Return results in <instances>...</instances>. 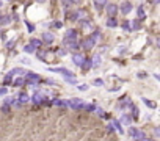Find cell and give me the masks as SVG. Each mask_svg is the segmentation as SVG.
Listing matches in <instances>:
<instances>
[{
    "mask_svg": "<svg viewBox=\"0 0 160 141\" xmlns=\"http://www.w3.org/2000/svg\"><path fill=\"white\" fill-rule=\"evenodd\" d=\"M143 102H145L149 108H155V107H157V103H155L154 100H149V99H146V97H143Z\"/></svg>",
    "mask_w": 160,
    "mask_h": 141,
    "instance_id": "ffe728a7",
    "label": "cell"
},
{
    "mask_svg": "<svg viewBox=\"0 0 160 141\" xmlns=\"http://www.w3.org/2000/svg\"><path fill=\"white\" fill-rule=\"evenodd\" d=\"M91 38L94 39V41H96V39H99V38H101V32H99V30H97V32H94V33H93V36H91Z\"/></svg>",
    "mask_w": 160,
    "mask_h": 141,
    "instance_id": "f546056e",
    "label": "cell"
},
{
    "mask_svg": "<svg viewBox=\"0 0 160 141\" xmlns=\"http://www.w3.org/2000/svg\"><path fill=\"white\" fill-rule=\"evenodd\" d=\"M28 100H30V97H28V94H27V93H21V94H19V102H21V103H27Z\"/></svg>",
    "mask_w": 160,
    "mask_h": 141,
    "instance_id": "2e32d148",
    "label": "cell"
},
{
    "mask_svg": "<svg viewBox=\"0 0 160 141\" xmlns=\"http://www.w3.org/2000/svg\"><path fill=\"white\" fill-rule=\"evenodd\" d=\"M49 70H52V72H58V74H63V75H72V72L69 69H66V68H52V69H49Z\"/></svg>",
    "mask_w": 160,
    "mask_h": 141,
    "instance_id": "ba28073f",
    "label": "cell"
},
{
    "mask_svg": "<svg viewBox=\"0 0 160 141\" xmlns=\"http://www.w3.org/2000/svg\"><path fill=\"white\" fill-rule=\"evenodd\" d=\"M24 52L32 53V52H35V49H33V46H32V44H28V46H25V47H24Z\"/></svg>",
    "mask_w": 160,
    "mask_h": 141,
    "instance_id": "d4e9b609",
    "label": "cell"
},
{
    "mask_svg": "<svg viewBox=\"0 0 160 141\" xmlns=\"http://www.w3.org/2000/svg\"><path fill=\"white\" fill-rule=\"evenodd\" d=\"M129 135H130L132 138H136V140H148V135H146L145 132H141V130H138V129H133V127L129 129Z\"/></svg>",
    "mask_w": 160,
    "mask_h": 141,
    "instance_id": "7a4b0ae2",
    "label": "cell"
},
{
    "mask_svg": "<svg viewBox=\"0 0 160 141\" xmlns=\"http://www.w3.org/2000/svg\"><path fill=\"white\" fill-rule=\"evenodd\" d=\"M79 89H80V91H86V89H88V86H86V85H82V86H79Z\"/></svg>",
    "mask_w": 160,
    "mask_h": 141,
    "instance_id": "d590c367",
    "label": "cell"
},
{
    "mask_svg": "<svg viewBox=\"0 0 160 141\" xmlns=\"http://www.w3.org/2000/svg\"><path fill=\"white\" fill-rule=\"evenodd\" d=\"M30 44H32V46H33V49H35V50H36V49H39V47H41V46H42V42H41V41H39V39L33 38V39H32V41H30Z\"/></svg>",
    "mask_w": 160,
    "mask_h": 141,
    "instance_id": "ac0fdd59",
    "label": "cell"
},
{
    "mask_svg": "<svg viewBox=\"0 0 160 141\" xmlns=\"http://www.w3.org/2000/svg\"><path fill=\"white\" fill-rule=\"evenodd\" d=\"M42 100H44V96H42V94H39V93L33 94V97H32V102L35 103V105H41V103H42Z\"/></svg>",
    "mask_w": 160,
    "mask_h": 141,
    "instance_id": "9c48e42d",
    "label": "cell"
},
{
    "mask_svg": "<svg viewBox=\"0 0 160 141\" xmlns=\"http://www.w3.org/2000/svg\"><path fill=\"white\" fill-rule=\"evenodd\" d=\"M94 105H83V110H86V111H94Z\"/></svg>",
    "mask_w": 160,
    "mask_h": 141,
    "instance_id": "83f0119b",
    "label": "cell"
},
{
    "mask_svg": "<svg viewBox=\"0 0 160 141\" xmlns=\"http://www.w3.org/2000/svg\"><path fill=\"white\" fill-rule=\"evenodd\" d=\"M85 102L82 99H71L68 100V108H72V110H82Z\"/></svg>",
    "mask_w": 160,
    "mask_h": 141,
    "instance_id": "3957f363",
    "label": "cell"
},
{
    "mask_svg": "<svg viewBox=\"0 0 160 141\" xmlns=\"http://www.w3.org/2000/svg\"><path fill=\"white\" fill-rule=\"evenodd\" d=\"M63 46H65V49H68V50H77V49H79L77 39H68V38H65V41H63Z\"/></svg>",
    "mask_w": 160,
    "mask_h": 141,
    "instance_id": "277c9868",
    "label": "cell"
},
{
    "mask_svg": "<svg viewBox=\"0 0 160 141\" xmlns=\"http://www.w3.org/2000/svg\"><path fill=\"white\" fill-rule=\"evenodd\" d=\"M85 58H86V56L83 55V53H74V55H72V63H74V64H77V66H80Z\"/></svg>",
    "mask_w": 160,
    "mask_h": 141,
    "instance_id": "8992f818",
    "label": "cell"
},
{
    "mask_svg": "<svg viewBox=\"0 0 160 141\" xmlns=\"http://www.w3.org/2000/svg\"><path fill=\"white\" fill-rule=\"evenodd\" d=\"M11 102H13V97H8V99H5V103H6V105H11Z\"/></svg>",
    "mask_w": 160,
    "mask_h": 141,
    "instance_id": "e575fe53",
    "label": "cell"
},
{
    "mask_svg": "<svg viewBox=\"0 0 160 141\" xmlns=\"http://www.w3.org/2000/svg\"><path fill=\"white\" fill-rule=\"evenodd\" d=\"M105 5H107V0H94V6H96L97 9L104 8Z\"/></svg>",
    "mask_w": 160,
    "mask_h": 141,
    "instance_id": "d6986e66",
    "label": "cell"
},
{
    "mask_svg": "<svg viewBox=\"0 0 160 141\" xmlns=\"http://www.w3.org/2000/svg\"><path fill=\"white\" fill-rule=\"evenodd\" d=\"M42 39H44L47 44H52V42H53V35H52V33H47V32H46L44 35H42Z\"/></svg>",
    "mask_w": 160,
    "mask_h": 141,
    "instance_id": "4fadbf2b",
    "label": "cell"
},
{
    "mask_svg": "<svg viewBox=\"0 0 160 141\" xmlns=\"http://www.w3.org/2000/svg\"><path fill=\"white\" fill-rule=\"evenodd\" d=\"M0 16H2V14H0Z\"/></svg>",
    "mask_w": 160,
    "mask_h": 141,
    "instance_id": "b9f144b4",
    "label": "cell"
},
{
    "mask_svg": "<svg viewBox=\"0 0 160 141\" xmlns=\"http://www.w3.org/2000/svg\"><path fill=\"white\" fill-rule=\"evenodd\" d=\"M122 28H124V30H130V25H129L127 21H122Z\"/></svg>",
    "mask_w": 160,
    "mask_h": 141,
    "instance_id": "4dcf8cb0",
    "label": "cell"
},
{
    "mask_svg": "<svg viewBox=\"0 0 160 141\" xmlns=\"http://www.w3.org/2000/svg\"><path fill=\"white\" fill-rule=\"evenodd\" d=\"M118 25V22H116V19H115V16H108V21H107V27H116Z\"/></svg>",
    "mask_w": 160,
    "mask_h": 141,
    "instance_id": "9a60e30c",
    "label": "cell"
},
{
    "mask_svg": "<svg viewBox=\"0 0 160 141\" xmlns=\"http://www.w3.org/2000/svg\"><path fill=\"white\" fill-rule=\"evenodd\" d=\"M132 3L130 2H122V5H121V13L122 14H129V13L132 11Z\"/></svg>",
    "mask_w": 160,
    "mask_h": 141,
    "instance_id": "52a82bcc",
    "label": "cell"
},
{
    "mask_svg": "<svg viewBox=\"0 0 160 141\" xmlns=\"http://www.w3.org/2000/svg\"><path fill=\"white\" fill-rule=\"evenodd\" d=\"M113 126H115V129L116 130H119V132H121V133H124V132H122V126H121V122H119V121H116V119H113Z\"/></svg>",
    "mask_w": 160,
    "mask_h": 141,
    "instance_id": "603a6c76",
    "label": "cell"
},
{
    "mask_svg": "<svg viewBox=\"0 0 160 141\" xmlns=\"http://www.w3.org/2000/svg\"><path fill=\"white\" fill-rule=\"evenodd\" d=\"M61 25H63L61 22H55V23H53V27H56V28H60V27H61Z\"/></svg>",
    "mask_w": 160,
    "mask_h": 141,
    "instance_id": "8d00e7d4",
    "label": "cell"
},
{
    "mask_svg": "<svg viewBox=\"0 0 160 141\" xmlns=\"http://www.w3.org/2000/svg\"><path fill=\"white\" fill-rule=\"evenodd\" d=\"M25 79V83H30V85H38L39 82H41V77L38 75V74H33V72H27L24 75Z\"/></svg>",
    "mask_w": 160,
    "mask_h": 141,
    "instance_id": "6da1fadb",
    "label": "cell"
},
{
    "mask_svg": "<svg viewBox=\"0 0 160 141\" xmlns=\"http://www.w3.org/2000/svg\"><path fill=\"white\" fill-rule=\"evenodd\" d=\"M2 110H3V111H5V113H6V111H8L9 108H8V105H6V103H5V105H3V108H2Z\"/></svg>",
    "mask_w": 160,
    "mask_h": 141,
    "instance_id": "f35d334b",
    "label": "cell"
},
{
    "mask_svg": "<svg viewBox=\"0 0 160 141\" xmlns=\"http://www.w3.org/2000/svg\"><path fill=\"white\" fill-rule=\"evenodd\" d=\"M13 44H14V39H13V41H9V42H6V49H11Z\"/></svg>",
    "mask_w": 160,
    "mask_h": 141,
    "instance_id": "836d02e7",
    "label": "cell"
},
{
    "mask_svg": "<svg viewBox=\"0 0 160 141\" xmlns=\"http://www.w3.org/2000/svg\"><path fill=\"white\" fill-rule=\"evenodd\" d=\"M94 39L91 38V36H88V38H85L83 39V42H82V47L85 50H89V49H93V47H94Z\"/></svg>",
    "mask_w": 160,
    "mask_h": 141,
    "instance_id": "5b68a950",
    "label": "cell"
},
{
    "mask_svg": "<svg viewBox=\"0 0 160 141\" xmlns=\"http://www.w3.org/2000/svg\"><path fill=\"white\" fill-rule=\"evenodd\" d=\"M6 93H8V89H6L5 86H2V88H0V96H6Z\"/></svg>",
    "mask_w": 160,
    "mask_h": 141,
    "instance_id": "d6a6232c",
    "label": "cell"
},
{
    "mask_svg": "<svg viewBox=\"0 0 160 141\" xmlns=\"http://www.w3.org/2000/svg\"><path fill=\"white\" fill-rule=\"evenodd\" d=\"M36 56H38L39 60H46L44 56H46V50H41V47L39 49H36Z\"/></svg>",
    "mask_w": 160,
    "mask_h": 141,
    "instance_id": "44dd1931",
    "label": "cell"
},
{
    "mask_svg": "<svg viewBox=\"0 0 160 141\" xmlns=\"http://www.w3.org/2000/svg\"><path fill=\"white\" fill-rule=\"evenodd\" d=\"M138 17L145 19V9H143V6H140V8H138Z\"/></svg>",
    "mask_w": 160,
    "mask_h": 141,
    "instance_id": "4316f807",
    "label": "cell"
},
{
    "mask_svg": "<svg viewBox=\"0 0 160 141\" xmlns=\"http://www.w3.org/2000/svg\"><path fill=\"white\" fill-rule=\"evenodd\" d=\"M140 27H141V23H140L138 21H133V22H132V28L138 30V28H140Z\"/></svg>",
    "mask_w": 160,
    "mask_h": 141,
    "instance_id": "f1b7e54d",
    "label": "cell"
},
{
    "mask_svg": "<svg viewBox=\"0 0 160 141\" xmlns=\"http://www.w3.org/2000/svg\"><path fill=\"white\" fill-rule=\"evenodd\" d=\"M53 105L60 107V108H68V100H61V99H55L53 100Z\"/></svg>",
    "mask_w": 160,
    "mask_h": 141,
    "instance_id": "7c38bea8",
    "label": "cell"
},
{
    "mask_svg": "<svg viewBox=\"0 0 160 141\" xmlns=\"http://www.w3.org/2000/svg\"><path fill=\"white\" fill-rule=\"evenodd\" d=\"M107 130H108L110 133H113L115 132V126H113V124H108V126H107Z\"/></svg>",
    "mask_w": 160,
    "mask_h": 141,
    "instance_id": "1f68e13d",
    "label": "cell"
},
{
    "mask_svg": "<svg viewBox=\"0 0 160 141\" xmlns=\"http://www.w3.org/2000/svg\"><path fill=\"white\" fill-rule=\"evenodd\" d=\"M80 66H82L83 72H88V70L91 69V66H93V61H91L89 58H85V60H83V63H82Z\"/></svg>",
    "mask_w": 160,
    "mask_h": 141,
    "instance_id": "30bf717a",
    "label": "cell"
},
{
    "mask_svg": "<svg viewBox=\"0 0 160 141\" xmlns=\"http://www.w3.org/2000/svg\"><path fill=\"white\" fill-rule=\"evenodd\" d=\"M9 22H11L9 16H0V23H2V25H8Z\"/></svg>",
    "mask_w": 160,
    "mask_h": 141,
    "instance_id": "7402d4cb",
    "label": "cell"
},
{
    "mask_svg": "<svg viewBox=\"0 0 160 141\" xmlns=\"http://www.w3.org/2000/svg\"><path fill=\"white\" fill-rule=\"evenodd\" d=\"M27 25H28V30H30V32H33V28H35V27H33L32 23H27Z\"/></svg>",
    "mask_w": 160,
    "mask_h": 141,
    "instance_id": "60d3db41",
    "label": "cell"
},
{
    "mask_svg": "<svg viewBox=\"0 0 160 141\" xmlns=\"http://www.w3.org/2000/svg\"><path fill=\"white\" fill-rule=\"evenodd\" d=\"M107 14L108 16H115L116 13H118V6L116 5H113V3H110V5H107Z\"/></svg>",
    "mask_w": 160,
    "mask_h": 141,
    "instance_id": "8fae6325",
    "label": "cell"
},
{
    "mask_svg": "<svg viewBox=\"0 0 160 141\" xmlns=\"http://www.w3.org/2000/svg\"><path fill=\"white\" fill-rule=\"evenodd\" d=\"M121 122L126 124V126H129V124L132 122V116H130V115H122V116H121Z\"/></svg>",
    "mask_w": 160,
    "mask_h": 141,
    "instance_id": "e0dca14e",
    "label": "cell"
},
{
    "mask_svg": "<svg viewBox=\"0 0 160 141\" xmlns=\"http://www.w3.org/2000/svg\"><path fill=\"white\" fill-rule=\"evenodd\" d=\"M46 83H49V85H53V83H55V82H53L52 79H47V82H46Z\"/></svg>",
    "mask_w": 160,
    "mask_h": 141,
    "instance_id": "ab89813d",
    "label": "cell"
},
{
    "mask_svg": "<svg viewBox=\"0 0 160 141\" xmlns=\"http://www.w3.org/2000/svg\"><path fill=\"white\" fill-rule=\"evenodd\" d=\"M66 53V50L65 49H61V50H58V55H65Z\"/></svg>",
    "mask_w": 160,
    "mask_h": 141,
    "instance_id": "74e56055",
    "label": "cell"
},
{
    "mask_svg": "<svg viewBox=\"0 0 160 141\" xmlns=\"http://www.w3.org/2000/svg\"><path fill=\"white\" fill-rule=\"evenodd\" d=\"M93 85H94V86H102V85H104V82H102V79H94V80H93Z\"/></svg>",
    "mask_w": 160,
    "mask_h": 141,
    "instance_id": "cb8c5ba5",
    "label": "cell"
},
{
    "mask_svg": "<svg viewBox=\"0 0 160 141\" xmlns=\"http://www.w3.org/2000/svg\"><path fill=\"white\" fill-rule=\"evenodd\" d=\"M97 64H101V56L96 55V56H94V60H93V66H97Z\"/></svg>",
    "mask_w": 160,
    "mask_h": 141,
    "instance_id": "484cf974",
    "label": "cell"
},
{
    "mask_svg": "<svg viewBox=\"0 0 160 141\" xmlns=\"http://www.w3.org/2000/svg\"><path fill=\"white\" fill-rule=\"evenodd\" d=\"M65 38H68V39H75V38H77V32H75V30H72V28L68 30Z\"/></svg>",
    "mask_w": 160,
    "mask_h": 141,
    "instance_id": "5bb4252c",
    "label": "cell"
}]
</instances>
